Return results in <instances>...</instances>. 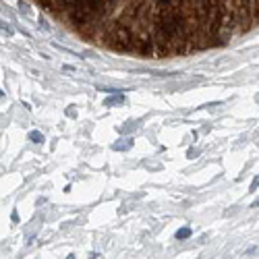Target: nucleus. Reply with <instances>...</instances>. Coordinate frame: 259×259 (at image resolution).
Wrapping results in <instances>:
<instances>
[{
	"label": "nucleus",
	"mask_w": 259,
	"mask_h": 259,
	"mask_svg": "<svg viewBox=\"0 0 259 259\" xmlns=\"http://www.w3.org/2000/svg\"><path fill=\"white\" fill-rule=\"evenodd\" d=\"M69 23H70V27H73V29L85 31L87 27H91V23H93V21H91L89 17L85 15L83 10H79V8H70V10H69Z\"/></svg>",
	"instance_id": "1"
},
{
	"label": "nucleus",
	"mask_w": 259,
	"mask_h": 259,
	"mask_svg": "<svg viewBox=\"0 0 259 259\" xmlns=\"http://www.w3.org/2000/svg\"><path fill=\"white\" fill-rule=\"evenodd\" d=\"M189 236H191V228H189V226H184V228L176 230V234H174L176 240H184V239H189Z\"/></svg>",
	"instance_id": "2"
},
{
	"label": "nucleus",
	"mask_w": 259,
	"mask_h": 259,
	"mask_svg": "<svg viewBox=\"0 0 259 259\" xmlns=\"http://www.w3.org/2000/svg\"><path fill=\"white\" fill-rule=\"evenodd\" d=\"M122 102H125L122 95H114V98H108V100L104 102V106H114V104H122Z\"/></svg>",
	"instance_id": "3"
},
{
	"label": "nucleus",
	"mask_w": 259,
	"mask_h": 259,
	"mask_svg": "<svg viewBox=\"0 0 259 259\" xmlns=\"http://www.w3.org/2000/svg\"><path fill=\"white\" fill-rule=\"evenodd\" d=\"M29 139L33 141V143H42V141H44V135H42L40 131H31V133H29Z\"/></svg>",
	"instance_id": "4"
},
{
	"label": "nucleus",
	"mask_w": 259,
	"mask_h": 259,
	"mask_svg": "<svg viewBox=\"0 0 259 259\" xmlns=\"http://www.w3.org/2000/svg\"><path fill=\"white\" fill-rule=\"evenodd\" d=\"M0 29L4 31L6 35H13V33H15V29H13V27H10V25H6V23H4V21H2V19H0Z\"/></svg>",
	"instance_id": "5"
},
{
	"label": "nucleus",
	"mask_w": 259,
	"mask_h": 259,
	"mask_svg": "<svg viewBox=\"0 0 259 259\" xmlns=\"http://www.w3.org/2000/svg\"><path fill=\"white\" fill-rule=\"evenodd\" d=\"M257 187H259V176H255V178H253V183H251V189H249V191H255Z\"/></svg>",
	"instance_id": "6"
},
{
	"label": "nucleus",
	"mask_w": 259,
	"mask_h": 259,
	"mask_svg": "<svg viewBox=\"0 0 259 259\" xmlns=\"http://www.w3.org/2000/svg\"><path fill=\"white\" fill-rule=\"evenodd\" d=\"M40 27H42V29H46V31L50 29V25H48V23H46V21H44V17H42V19H40Z\"/></svg>",
	"instance_id": "7"
},
{
	"label": "nucleus",
	"mask_w": 259,
	"mask_h": 259,
	"mask_svg": "<svg viewBox=\"0 0 259 259\" xmlns=\"http://www.w3.org/2000/svg\"><path fill=\"white\" fill-rule=\"evenodd\" d=\"M251 207H259V199H255L253 203H251Z\"/></svg>",
	"instance_id": "8"
}]
</instances>
